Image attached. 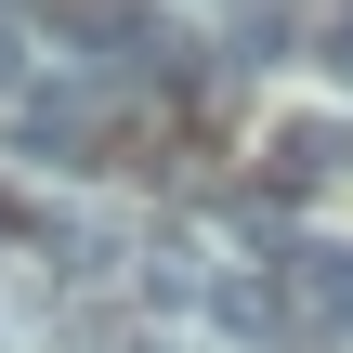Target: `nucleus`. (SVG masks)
Listing matches in <instances>:
<instances>
[{"instance_id": "obj_1", "label": "nucleus", "mask_w": 353, "mask_h": 353, "mask_svg": "<svg viewBox=\"0 0 353 353\" xmlns=\"http://www.w3.org/2000/svg\"><path fill=\"white\" fill-rule=\"evenodd\" d=\"M0 144L26 170H105V79H26L0 105Z\"/></svg>"}, {"instance_id": "obj_2", "label": "nucleus", "mask_w": 353, "mask_h": 353, "mask_svg": "<svg viewBox=\"0 0 353 353\" xmlns=\"http://www.w3.org/2000/svg\"><path fill=\"white\" fill-rule=\"evenodd\" d=\"M314 183H353V118H288V131L262 144V196H275V210L314 196Z\"/></svg>"}, {"instance_id": "obj_3", "label": "nucleus", "mask_w": 353, "mask_h": 353, "mask_svg": "<svg viewBox=\"0 0 353 353\" xmlns=\"http://www.w3.org/2000/svg\"><path fill=\"white\" fill-rule=\"evenodd\" d=\"M275 275H288V314L314 327V341H353V249H275Z\"/></svg>"}, {"instance_id": "obj_4", "label": "nucleus", "mask_w": 353, "mask_h": 353, "mask_svg": "<svg viewBox=\"0 0 353 353\" xmlns=\"http://www.w3.org/2000/svg\"><path fill=\"white\" fill-rule=\"evenodd\" d=\"M210 327L223 341H288L301 314H288V275L262 262V275H210Z\"/></svg>"}, {"instance_id": "obj_5", "label": "nucleus", "mask_w": 353, "mask_h": 353, "mask_svg": "<svg viewBox=\"0 0 353 353\" xmlns=\"http://www.w3.org/2000/svg\"><path fill=\"white\" fill-rule=\"evenodd\" d=\"M301 52L327 79H353V0H301Z\"/></svg>"}, {"instance_id": "obj_6", "label": "nucleus", "mask_w": 353, "mask_h": 353, "mask_svg": "<svg viewBox=\"0 0 353 353\" xmlns=\"http://www.w3.org/2000/svg\"><path fill=\"white\" fill-rule=\"evenodd\" d=\"M0 92H26V13H0Z\"/></svg>"}]
</instances>
